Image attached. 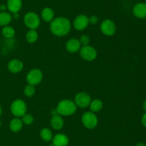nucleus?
<instances>
[{"instance_id": "27", "label": "nucleus", "mask_w": 146, "mask_h": 146, "mask_svg": "<svg viewBox=\"0 0 146 146\" xmlns=\"http://www.w3.org/2000/svg\"><path fill=\"white\" fill-rule=\"evenodd\" d=\"M88 19H89V24H96L98 21V18L97 16L96 15H92L91 17H88Z\"/></svg>"}, {"instance_id": "10", "label": "nucleus", "mask_w": 146, "mask_h": 146, "mask_svg": "<svg viewBox=\"0 0 146 146\" xmlns=\"http://www.w3.org/2000/svg\"><path fill=\"white\" fill-rule=\"evenodd\" d=\"M88 24H89V19H88V17L85 14L78 15L74 19V22H73L74 29L78 31L84 30L87 28Z\"/></svg>"}, {"instance_id": "22", "label": "nucleus", "mask_w": 146, "mask_h": 146, "mask_svg": "<svg viewBox=\"0 0 146 146\" xmlns=\"http://www.w3.org/2000/svg\"><path fill=\"white\" fill-rule=\"evenodd\" d=\"M38 35L36 30L30 29L29 31H27V34H26V40L27 41V42L33 44L38 40Z\"/></svg>"}, {"instance_id": "20", "label": "nucleus", "mask_w": 146, "mask_h": 146, "mask_svg": "<svg viewBox=\"0 0 146 146\" xmlns=\"http://www.w3.org/2000/svg\"><path fill=\"white\" fill-rule=\"evenodd\" d=\"M40 136H41V139L46 142H49L52 140L53 137H54L51 130L48 127H44V128L41 129L40 131Z\"/></svg>"}, {"instance_id": "12", "label": "nucleus", "mask_w": 146, "mask_h": 146, "mask_svg": "<svg viewBox=\"0 0 146 146\" xmlns=\"http://www.w3.org/2000/svg\"><path fill=\"white\" fill-rule=\"evenodd\" d=\"M81 45L79 40L76 38H72L68 40L66 44V50L70 53H76L81 49Z\"/></svg>"}, {"instance_id": "16", "label": "nucleus", "mask_w": 146, "mask_h": 146, "mask_svg": "<svg viewBox=\"0 0 146 146\" xmlns=\"http://www.w3.org/2000/svg\"><path fill=\"white\" fill-rule=\"evenodd\" d=\"M51 125L54 130H61L64 125V121L61 115L58 113L52 115L51 119Z\"/></svg>"}, {"instance_id": "6", "label": "nucleus", "mask_w": 146, "mask_h": 146, "mask_svg": "<svg viewBox=\"0 0 146 146\" xmlns=\"http://www.w3.org/2000/svg\"><path fill=\"white\" fill-rule=\"evenodd\" d=\"M81 58L88 62H91L97 57V51L94 47L90 45L82 46L79 50Z\"/></svg>"}, {"instance_id": "9", "label": "nucleus", "mask_w": 146, "mask_h": 146, "mask_svg": "<svg viewBox=\"0 0 146 146\" xmlns=\"http://www.w3.org/2000/svg\"><path fill=\"white\" fill-rule=\"evenodd\" d=\"M91 102V96L89 94L84 92L78 93L75 96V100L74 102L76 104L77 107L80 108H86L90 105V103Z\"/></svg>"}, {"instance_id": "13", "label": "nucleus", "mask_w": 146, "mask_h": 146, "mask_svg": "<svg viewBox=\"0 0 146 146\" xmlns=\"http://www.w3.org/2000/svg\"><path fill=\"white\" fill-rule=\"evenodd\" d=\"M52 143L54 146H67L69 143V139L66 135L58 133L53 137Z\"/></svg>"}, {"instance_id": "25", "label": "nucleus", "mask_w": 146, "mask_h": 146, "mask_svg": "<svg viewBox=\"0 0 146 146\" xmlns=\"http://www.w3.org/2000/svg\"><path fill=\"white\" fill-rule=\"evenodd\" d=\"M21 120L23 122V124H25L27 125H30L34 122V117L29 113H26L22 116Z\"/></svg>"}, {"instance_id": "14", "label": "nucleus", "mask_w": 146, "mask_h": 146, "mask_svg": "<svg viewBox=\"0 0 146 146\" xmlns=\"http://www.w3.org/2000/svg\"><path fill=\"white\" fill-rule=\"evenodd\" d=\"M133 13L134 16L138 19L146 18V4L145 3H138L134 6L133 9Z\"/></svg>"}, {"instance_id": "8", "label": "nucleus", "mask_w": 146, "mask_h": 146, "mask_svg": "<svg viewBox=\"0 0 146 146\" xmlns=\"http://www.w3.org/2000/svg\"><path fill=\"white\" fill-rule=\"evenodd\" d=\"M101 31L104 35L113 36L116 31V25L113 20L110 19L104 20L101 24Z\"/></svg>"}, {"instance_id": "35", "label": "nucleus", "mask_w": 146, "mask_h": 146, "mask_svg": "<svg viewBox=\"0 0 146 146\" xmlns=\"http://www.w3.org/2000/svg\"><path fill=\"white\" fill-rule=\"evenodd\" d=\"M49 146H54V145H53V144H51V145H50Z\"/></svg>"}, {"instance_id": "21", "label": "nucleus", "mask_w": 146, "mask_h": 146, "mask_svg": "<svg viewBox=\"0 0 146 146\" xmlns=\"http://www.w3.org/2000/svg\"><path fill=\"white\" fill-rule=\"evenodd\" d=\"M89 106L91 112L94 113H97L103 108V102L99 99H95L94 100H91Z\"/></svg>"}, {"instance_id": "18", "label": "nucleus", "mask_w": 146, "mask_h": 146, "mask_svg": "<svg viewBox=\"0 0 146 146\" xmlns=\"http://www.w3.org/2000/svg\"><path fill=\"white\" fill-rule=\"evenodd\" d=\"M23 122L19 117H15L12 119L9 123V128L14 133H18L22 129Z\"/></svg>"}, {"instance_id": "4", "label": "nucleus", "mask_w": 146, "mask_h": 146, "mask_svg": "<svg viewBox=\"0 0 146 146\" xmlns=\"http://www.w3.org/2000/svg\"><path fill=\"white\" fill-rule=\"evenodd\" d=\"M24 22L26 27L30 29H36L39 27L40 18L38 14L33 11L27 13L24 17Z\"/></svg>"}, {"instance_id": "34", "label": "nucleus", "mask_w": 146, "mask_h": 146, "mask_svg": "<svg viewBox=\"0 0 146 146\" xmlns=\"http://www.w3.org/2000/svg\"><path fill=\"white\" fill-rule=\"evenodd\" d=\"M1 121L0 120V127H1Z\"/></svg>"}, {"instance_id": "30", "label": "nucleus", "mask_w": 146, "mask_h": 146, "mask_svg": "<svg viewBox=\"0 0 146 146\" xmlns=\"http://www.w3.org/2000/svg\"><path fill=\"white\" fill-rule=\"evenodd\" d=\"M135 146H146V145L145 143H143V142H139V143H137Z\"/></svg>"}, {"instance_id": "19", "label": "nucleus", "mask_w": 146, "mask_h": 146, "mask_svg": "<svg viewBox=\"0 0 146 146\" xmlns=\"http://www.w3.org/2000/svg\"><path fill=\"white\" fill-rule=\"evenodd\" d=\"M12 15L7 11H1L0 12V26L5 27L9 25L12 21Z\"/></svg>"}, {"instance_id": "15", "label": "nucleus", "mask_w": 146, "mask_h": 146, "mask_svg": "<svg viewBox=\"0 0 146 146\" xmlns=\"http://www.w3.org/2000/svg\"><path fill=\"white\" fill-rule=\"evenodd\" d=\"M7 9L10 13L16 14L21 9L22 7V1L21 0H7Z\"/></svg>"}, {"instance_id": "23", "label": "nucleus", "mask_w": 146, "mask_h": 146, "mask_svg": "<svg viewBox=\"0 0 146 146\" xmlns=\"http://www.w3.org/2000/svg\"><path fill=\"white\" fill-rule=\"evenodd\" d=\"M1 33H2V35L5 38L11 39L13 38L15 35V30L12 27L7 25L3 27L2 30H1Z\"/></svg>"}, {"instance_id": "17", "label": "nucleus", "mask_w": 146, "mask_h": 146, "mask_svg": "<svg viewBox=\"0 0 146 146\" xmlns=\"http://www.w3.org/2000/svg\"><path fill=\"white\" fill-rule=\"evenodd\" d=\"M41 16L42 19L46 22H51L54 19V10L49 7H46L41 11Z\"/></svg>"}, {"instance_id": "7", "label": "nucleus", "mask_w": 146, "mask_h": 146, "mask_svg": "<svg viewBox=\"0 0 146 146\" xmlns=\"http://www.w3.org/2000/svg\"><path fill=\"white\" fill-rule=\"evenodd\" d=\"M43 79V73L40 70L36 68L32 69L27 75V82L29 84L36 86L39 84Z\"/></svg>"}, {"instance_id": "3", "label": "nucleus", "mask_w": 146, "mask_h": 146, "mask_svg": "<svg viewBox=\"0 0 146 146\" xmlns=\"http://www.w3.org/2000/svg\"><path fill=\"white\" fill-rule=\"evenodd\" d=\"M11 112L16 117H21L27 113V107L25 102L20 99H17L12 102L11 104Z\"/></svg>"}, {"instance_id": "37", "label": "nucleus", "mask_w": 146, "mask_h": 146, "mask_svg": "<svg viewBox=\"0 0 146 146\" xmlns=\"http://www.w3.org/2000/svg\"><path fill=\"white\" fill-rule=\"evenodd\" d=\"M145 145H146V143H145Z\"/></svg>"}, {"instance_id": "36", "label": "nucleus", "mask_w": 146, "mask_h": 146, "mask_svg": "<svg viewBox=\"0 0 146 146\" xmlns=\"http://www.w3.org/2000/svg\"><path fill=\"white\" fill-rule=\"evenodd\" d=\"M145 4H146V0H145Z\"/></svg>"}, {"instance_id": "29", "label": "nucleus", "mask_w": 146, "mask_h": 146, "mask_svg": "<svg viewBox=\"0 0 146 146\" xmlns=\"http://www.w3.org/2000/svg\"><path fill=\"white\" fill-rule=\"evenodd\" d=\"M7 9V7L5 4H0V11H5Z\"/></svg>"}, {"instance_id": "1", "label": "nucleus", "mask_w": 146, "mask_h": 146, "mask_svg": "<svg viewBox=\"0 0 146 146\" xmlns=\"http://www.w3.org/2000/svg\"><path fill=\"white\" fill-rule=\"evenodd\" d=\"M71 24L69 19L64 17L54 18L50 24V30L54 35L64 37L69 33Z\"/></svg>"}, {"instance_id": "28", "label": "nucleus", "mask_w": 146, "mask_h": 146, "mask_svg": "<svg viewBox=\"0 0 146 146\" xmlns=\"http://www.w3.org/2000/svg\"><path fill=\"white\" fill-rule=\"evenodd\" d=\"M141 123H142L143 125L146 127V113H144L141 117Z\"/></svg>"}, {"instance_id": "11", "label": "nucleus", "mask_w": 146, "mask_h": 146, "mask_svg": "<svg viewBox=\"0 0 146 146\" xmlns=\"http://www.w3.org/2000/svg\"><path fill=\"white\" fill-rule=\"evenodd\" d=\"M7 67L11 73L17 74V73L22 71V70L24 69V64L21 60L14 59V60H11V61L9 62Z\"/></svg>"}, {"instance_id": "31", "label": "nucleus", "mask_w": 146, "mask_h": 146, "mask_svg": "<svg viewBox=\"0 0 146 146\" xmlns=\"http://www.w3.org/2000/svg\"><path fill=\"white\" fill-rule=\"evenodd\" d=\"M143 109L144 111H145L146 113V100L143 102Z\"/></svg>"}, {"instance_id": "24", "label": "nucleus", "mask_w": 146, "mask_h": 146, "mask_svg": "<svg viewBox=\"0 0 146 146\" xmlns=\"http://www.w3.org/2000/svg\"><path fill=\"white\" fill-rule=\"evenodd\" d=\"M36 89L35 86L31 85V84H27L25 87H24V93L27 97H31L35 94Z\"/></svg>"}, {"instance_id": "5", "label": "nucleus", "mask_w": 146, "mask_h": 146, "mask_svg": "<svg viewBox=\"0 0 146 146\" xmlns=\"http://www.w3.org/2000/svg\"><path fill=\"white\" fill-rule=\"evenodd\" d=\"M81 122L85 127L88 129H94L98 123V117L93 112H86L81 116Z\"/></svg>"}, {"instance_id": "32", "label": "nucleus", "mask_w": 146, "mask_h": 146, "mask_svg": "<svg viewBox=\"0 0 146 146\" xmlns=\"http://www.w3.org/2000/svg\"><path fill=\"white\" fill-rule=\"evenodd\" d=\"M13 18L14 19H17L19 17V14L18 13H16V14H14V16H12Z\"/></svg>"}, {"instance_id": "2", "label": "nucleus", "mask_w": 146, "mask_h": 146, "mask_svg": "<svg viewBox=\"0 0 146 146\" xmlns=\"http://www.w3.org/2000/svg\"><path fill=\"white\" fill-rule=\"evenodd\" d=\"M77 110V106L71 100H63L58 102L56 112L61 116H70L74 115Z\"/></svg>"}, {"instance_id": "33", "label": "nucleus", "mask_w": 146, "mask_h": 146, "mask_svg": "<svg viewBox=\"0 0 146 146\" xmlns=\"http://www.w3.org/2000/svg\"><path fill=\"white\" fill-rule=\"evenodd\" d=\"M1 113H2V110H1V106H0V116H1Z\"/></svg>"}, {"instance_id": "26", "label": "nucleus", "mask_w": 146, "mask_h": 146, "mask_svg": "<svg viewBox=\"0 0 146 146\" xmlns=\"http://www.w3.org/2000/svg\"><path fill=\"white\" fill-rule=\"evenodd\" d=\"M79 42H80V43H81V45H82V46L89 45L90 37H88V35L84 34V35H82L81 37H80Z\"/></svg>"}]
</instances>
